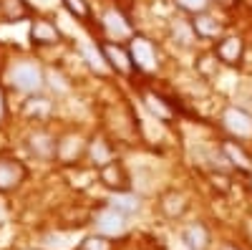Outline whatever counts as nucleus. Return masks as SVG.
I'll list each match as a JSON object with an SVG mask.
<instances>
[{
  "label": "nucleus",
  "mask_w": 252,
  "mask_h": 250,
  "mask_svg": "<svg viewBox=\"0 0 252 250\" xmlns=\"http://www.w3.org/2000/svg\"><path fill=\"white\" fill-rule=\"evenodd\" d=\"M33 38L35 40H53L56 38V31L48 28V26H43V23H35L33 26Z\"/></svg>",
  "instance_id": "20"
},
{
  "label": "nucleus",
  "mask_w": 252,
  "mask_h": 250,
  "mask_svg": "<svg viewBox=\"0 0 252 250\" xmlns=\"http://www.w3.org/2000/svg\"><path fill=\"white\" fill-rule=\"evenodd\" d=\"M144 101H146V107H149V109H152L159 119H166V116H169V109H166L164 104H161V99H159V96H154V94H146V96H144Z\"/></svg>",
  "instance_id": "16"
},
{
  "label": "nucleus",
  "mask_w": 252,
  "mask_h": 250,
  "mask_svg": "<svg viewBox=\"0 0 252 250\" xmlns=\"http://www.w3.org/2000/svg\"><path fill=\"white\" fill-rule=\"evenodd\" d=\"M182 250H189V248H182Z\"/></svg>",
  "instance_id": "27"
},
{
  "label": "nucleus",
  "mask_w": 252,
  "mask_h": 250,
  "mask_svg": "<svg viewBox=\"0 0 252 250\" xmlns=\"http://www.w3.org/2000/svg\"><path fill=\"white\" fill-rule=\"evenodd\" d=\"M131 58H134V64L144 71H152L154 69V48L149 40H144V38H134L131 40Z\"/></svg>",
  "instance_id": "4"
},
{
  "label": "nucleus",
  "mask_w": 252,
  "mask_h": 250,
  "mask_svg": "<svg viewBox=\"0 0 252 250\" xmlns=\"http://www.w3.org/2000/svg\"><path fill=\"white\" fill-rule=\"evenodd\" d=\"M177 3H179L184 10H189V13H199V10L207 8L209 0H177Z\"/></svg>",
  "instance_id": "23"
},
{
  "label": "nucleus",
  "mask_w": 252,
  "mask_h": 250,
  "mask_svg": "<svg viewBox=\"0 0 252 250\" xmlns=\"http://www.w3.org/2000/svg\"><path fill=\"white\" fill-rule=\"evenodd\" d=\"M0 114H3V99H0Z\"/></svg>",
  "instance_id": "25"
},
{
  "label": "nucleus",
  "mask_w": 252,
  "mask_h": 250,
  "mask_svg": "<svg viewBox=\"0 0 252 250\" xmlns=\"http://www.w3.org/2000/svg\"><path fill=\"white\" fill-rule=\"evenodd\" d=\"M224 127L232 132L235 137H252V116L237 107H227L222 114Z\"/></svg>",
  "instance_id": "1"
},
{
  "label": "nucleus",
  "mask_w": 252,
  "mask_h": 250,
  "mask_svg": "<svg viewBox=\"0 0 252 250\" xmlns=\"http://www.w3.org/2000/svg\"><path fill=\"white\" fill-rule=\"evenodd\" d=\"M103 53H106V58L111 61V64L119 69V71H129L131 66H129V58H126V53L121 51V48H116V46H103Z\"/></svg>",
  "instance_id": "11"
},
{
  "label": "nucleus",
  "mask_w": 252,
  "mask_h": 250,
  "mask_svg": "<svg viewBox=\"0 0 252 250\" xmlns=\"http://www.w3.org/2000/svg\"><path fill=\"white\" fill-rule=\"evenodd\" d=\"M96 225H98V230L103 235H121L126 230V215L119 213V210H114V207H109V210L98 213Z\"/></svg>",
  "instance_id": "3"
},
{
  "label": "nucleus",
  "mask_w": 252,
  "mask_h": 250,
  "mask_svg": "<svg viewBox=\"0 0 252 250\" xmlns=\"http://www.w3.org/2000/svg\"><path fill=\"white\" fill-rule=\"evenodd\" d=\"M103 182H106V184H111V187H121L124 184V172L119 170V167L116 164H106V167H103Z\"/></svg>",
  "instance_id": "15"
},
{
  "label": "nucleus",
  "mask_w": 252,
  "mask_h": 250,
  "mask_svg": "<svg viewBox=\"0 0 252 250\" xmlns=\"http://www.w3.org/2000/svg\"><path fill=\"white\" fill-rule=\"evenodd\" d=\"M83 250H111V243L106 238H86L83 240Z\"/></svg>",
  "instance_id": "19"
},
{
  "label": "nucleus",
  "mask_w": 252,
  "mask_h": 250,
  "mask_svg": "<svg viewBox=\"0 0 252 250\" xmlns=\"http://www.w3.org/2000/svg\"><path fill=\"white\" fill-rule=\"evenodd\" d=\"M31 147H33V152L40 154V157H51V152H53V142H51L48 137H43V134H38V137L31 139Z\"/></svg>",
  "instance_id": "14"
},
{
  "label": "nucleus",
  "mask_w": 252,
  "mask_h": 250,
  "mask_svg": "<svg viewBox=\"0 0 252 250\" xmlns=\"http://www.w3.org/2000/svg\"><path fill=\"white\" fill-rule=\"evenodd\" d=\"M10 81L23 91H35L40 89V71L33 64H20L10 71Z\"/></svg>",
  "instance_id": "2"
},
{
  "label": "nucleus",
  "mask_w": 252,
  "mask_h": 250,
  "mask_svg": "<svg viewBox=\"0 0 252 250\" xmlns=\"http://www.w3.org/2000/svg\"><path fill=\"white\" fill-rule=\"evenodd\" d=\"M161 207H164V213L169 215V217H177V215H182V213H184V197L172 192V195H166V197H164Z\"/></svg>",
  "instance_id": "13"
},
{
  "label": "nucleus",
  "mask_w": 252,
  "mask_h": 250,
  "mask_svg": "<svg viewBox=\"0 0 252 250\" xmlns=\"http://www.w3.org/2000/svg\"><path fill=\"white\" fill-rule=\"evenodd\" d=\"M109 202H111L114 210H119L124 215H131V213L139 210V197H134V195H114Z\"/></svg>",
  "instance_id": "10"
},
{
  "label": "nucleus",
  "mask_w": 252,
  "mask_h": 250,
  "mask_svg": "<svg viewBox=\"0 0 252 250\" xmlns=\"http://www.w3.org/2000/svg\"><path fill=\"white\" fill-rule=\"evenodd\" d=\"M217 56L224 61V64H237L240 56H242V40L237 36L224 38L222 43H220V48H217Z\"/></svg>",
  "instance_id": "7"
},
{
  "label": "nucleus",
  "mask_w": 252,
  "mask_h": 250,
  "mask_svg": "<svg viewBox=\"0 0 252 250\" xmlns=\"http://www.w3.org/2000/svg\"><path fill=\"white\" fill-rule=\"evenodd\" d=\"M23 179V167L13 159H0V192H8Z\"/></svg>",
  "instance_id": "5"
},
{
  "label": "nucleus",
  "mask_w": 252,
  "mask_h": 250,
  "mask_svg": "<svg viewBox=\"0 0 252 250\" xmlns=\"http://www.w3.org/2000/svg\"><path fill=\"white\" fill-rule=\"evenodd\" d=\"M91 157H94V162H96V164H103V167H106V164L111 162V154H109V149H106V144H103V142H94V147H91Z\"/></svg>",
  "instance_id": "17"
},
{
  "label": "nucleus",
  "mask_w": 252,
  "mask_h": 250,
  "mask_svg": "<svg viewBox=\"0 0 252 250\" xmlns=\"http://www.w3.org/2000/svg\"><path fill=\"white\" fill-rule=\"evenodd\" d=\"M103 26H106V31L116 38H124V36H129V23L124 20L121 13L116 10H109L106 15H103Z\"/></svg>",
  "instance_id": "8"
},
{
  "label": "nucleus",
  "mask_w": 252,
  "mask_h": 250,
  "mask_svg": "<svg viewBox=\"0 0 252 250\" xmlns=\"http://www.w3.org/2000/svg\"><path fill=\"white\" fill-rule=\"evenodd\" d=\"M78 149H81V142L71 137V139H66V142L61 144V157L71 159V157H73V152H78Z\"/></svg>",
  "instance_id": "22"
},
{
  "label": "nucleus",
  "mask_w": 252,
  "mask_h": 250,
  "mask_svg": "<svg viewBox=\"0 0 252 250\" xmlns=\"http://www.w3.org/2000/svg\"><path fill=\"white\" fill-rule=\"evenodd\" d=\"M222 149H224V154H227V159H229V162H232L235 167H240V170H245V172H247V170H250V167H252V162H250V157H247V154H245V152H242V149L237 147V144H235V142H224V147H222Z\"/></svg>",
  "instance_id": "9"
},
{
  "label": "nucleus",
  "mask_w": 252,
  "mask_h": 250,
  "mask_svg": "<svg viewBox=\"0 0 252 250\" xmlns=\"http://www.w3.org/2000/svg\"><path fill=\"white\" fill-rule=\"evenodd\" d=\"M182 243L189 250H207L209 248V233L204 225H189L182 233Z\"/></svg>",
  "instance_id": "6"
},
{
  "label": "nucleus",
  "mask_w": 252,
  "mask_h": 250,
  "mask_svg": "<svg viewBox=\"0 0 252 250\" xmlns=\"http://www.w3.org/2000/svg\"><path fill=\"white\" fill-rule=\"evenodd\" d=\"M83 56H86L89 58V64L96 69V71H103V69H106V64H103V61H101V56L91 48V46H83Z\"/></svg>",
  "instance_id": "21"
},
{
  "label": "nucleus",
  "mask_w": 252,
  "mask_h": 250,
  "mask_svg": "<svg viewBox=\"0 0 252 250\" xmlns=\"http://www.w3.org/2000/svg\"><path fill=\"white\" fill-rule=\"evenodd\" d=\"M224 250H235V248H224Z\"/></svg>",
  "instance_id": "26"
},
{
  "label": "nucleus",
  "mask_w": 252,
  "mask_h": 250,
  "mask_svg": "<svg viewBox=\"0 0 252 250\" xmlns=\"http://www.w3.org/2000/svg\"><path fill=\"white\" fill-rule=\"evenodd\" d=\"M3 10H5V15H8L10 20H15V18H23L26 5L20 3V0H3Z\"/></svg>",
  "instance_id": "18"
},
{
  "label": "nucleus",
  "mask_w": 252,
  "mask_h": 250,
  "mask_svg": "<svg viewBox=\"0 0 252 250\" xmlns=\"http://www.w3.org/2000/svg\"><path fill=\"white\" fill-rule=\"evenodd\" d=\"M194 31H197L199 36H220L222 26L217 23L215 18H207V15H202V18H197V20H194Z\"/></svg>",
  "instance_id": "12"
},
{
  "label": "nucleus",
  "mask_w": 252,
  "mask_h": 250,
  "mask_svg": "<svg viewBox=\"0 0 252 250\" xmlns=\"http://www.w3.org/2000/svg\"><path fill=\"white\" fill-rule=\"evenodd\" d=\"M63 3L68 5V10L73 13V15H78V18H83L89 13V8H86V3H83V0H63Z\"/></svg>",
  "instance_id": "24"
}]
</instances>
